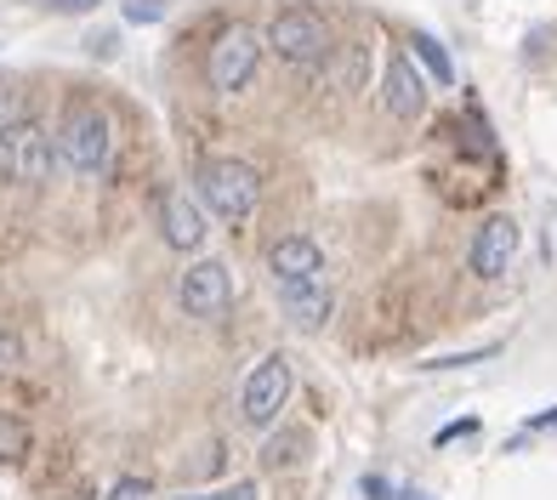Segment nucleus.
Here are the masks:
<instances>
[{
    "instance_id": "nucleus-1",
    "label": "nucleus",
    "mask_w": 557,
    "mask_h": 500,
    "mask_svg": "<svg viewBox=\"0 0 557 500\" xmlns=\"http://www.w3.org/2000/svg\"><path fill=\"white\" fill-rule=\"evenodd\" d=\"M58 148H63V165L81 171V177H97L114 154V132H109V114L97 103H74L58 125Z\"/></svg>"
},
{
    "instance_id": "nucleus-2",
    "label": "nucleus",
    "mask_w": 557,
    "mask_h": 500,
    "mask_svg": "<svg viewBox=\"0 0 557 500\" xmlns=\"http://www.w3.org/2000/svg\"><path fill=\"white\" fill-rule=\"evenodd\" d=\"M268 46L296 68H313L331 58V23H324L319 7H278L268 23Z\"/></svg>"
},
{
    "instance_id": "nucleus-3",
    "label": "nucleus",
    "mask_w": 557,
    "mask_h": 500,
    "mask_svg": "<svg viewBox=\"0 0 557 500\" xmlns=\"http://www.w3.org/2000/svg\"><path fill=\"white\" fill-rule=\"evenodd\" d=\"M199 199L222 216V222H245L262 199V177L245 160H206L199 165Z\"/></svg>"
},
{
    "instance_id": "nucleus-4",
    "label": "nucleus",
    "mask_w": 557,
    "mask_h": 500,
    "mask_svg": "<svg viewBox=\"0 0 557 500\" xmlns=\"http://www.w3.org/2000/svg\"><path fill=\"white\" fill-rule=\"evenodd\" d=\"M58 160H63V148H52V132H46V125H35V120L0 125V177H12V183H46Z\"/></svg>"
},
{
    "instance_id": "nucleus-5",
    "label": "nucleus",
    "mask_w": 557,
    "mask_h": 500,
    "mask_svg": "<svg viewBox=\"0 0 557 500\" xmlns=\"http://www.w3.org/2000/svg\"><path fill=\"white\" fill-rule=\"evenodd\" d=\"M262 63V35L245 29V23H234V29H222L211 40V58H206V80L216 91H245L250 74H257Z\"/></svg>"
},
{
    "instance_id": "nucleus-6",
    "label": "nucleus",
    "mask_w": 557,
    "mask_h": 500,
    "mask_svg": "<svg viewBox=\"0 0 557 500\" xmlns=\"http://www.w3.org/2000/svg\"><path fill=\"white\" fill-rule=\"evenodd\" d=\"M285 398H290V364L273 353V359H262L257 370H250V382L239 392L245 421L250 427H268V421H278V410H285Z\"/></svg>"
},
{
    "instance_id": "nucleus-7",
    "label": "nucleus",
    "mask_w": 557,
    "mask_h": 500,
    "mask_svg": "<svg viewBox=\"0 0 557 500\" xmlns=\"http://www.w3.org/2000/svg\"><path fill=\"white\" fill-rule=\"evenodd\" d=\"M176 302H183V313H194V318H216V313H227V302H234V279H227L222 262H194L183 273V285H176Z\"/></svg>"
},
{
    "instance_id": "nucleus-8",
    "label": "nucleus",
    "mask_w": 557,
    "mask_h": 500,
    "mask_svg": "<svg viewBox=\"0 0 557 500\" xmlns=\"http://www.w3.org/2000/svg\"><path fill=\"white\" fill-rule=\"evenodd\" d=\"M382 103L393 120H421L426 114V80L410 52H393L387 58V74H382Z\"/></svg>"
},
{
    "instance_id": "nucleus-9",
    "label": "nucleus",
    "mask_w": 557,
    "mask_h": 500,
    "mask_svg": "<svg viewBox=\"0 0 557 500\" xmlns=\"http://www.w3.org/2000/svg\"><path fill=\"white\" fill-rule=\"evenodd\" d=\"M518 257V222L512 216H484V228L472 239V273L478 279H500Z\"/></svg>"
},
{
    "instance_id": "nucleus-10",
    "label": "nucleus",
    "mask_w": 557,
    "mask_h": 500,
    "mask_svg": "<svg viewBox=\"0 0 557 500\" xmlns=\"http://www.w3.org/2000/svg\"><path fill=\"white\" fill-rule=\"evenodd\" d=\"M268 273H273V285L324 279V250L308 234H285V239H273V250H268Z\"/></svg>"
},
{
    "instance_id": "nucleus-11",
    "label": "nucleus",
    "mask_w": 557,
    "mask_h": 500,
    "mask_svg": "<svg viewBox=\"0 0 557 500\" xmlns=\"http://www.w3.org/2000/svg\"><path fill=\"white\" fill-rule=\"evenodd\" d=\"M278 308H285V318L296 324V330H324L336 296H331L324 279H296V285H278Z\"/></svg>"
},
{
    "instance_id": "nucleus-12",
    "label": "nucleus",
    "mask_w": 557,
    "mask_h": 500,
    "mask_svg": "<svg viewBox=\"0 0 557 500\" xmlns=\"http://www.w3.org/2000/svg\"><path fill=\"white\" fill-rule=\"evenodd\" d=\"M160 234L171 250H194L199 239H206V216H199V205L188 193H165V205H160Z\"/></svg>"
},
{
    "instance_id": "nucleus-13",
    "label": "nucleus",
    "mask_w": 557,
    "mask_h": 500,
    "mask_svg": "<svg viewBox=\"0 0 557 500\" xmlns=\"http://www.w3.org/2000/svg\"><path fill=\"white\" fill-rule=\"evenodd\" d=\"M410 52H416V63L426 74H433V86H455V63H449V52L433 35H410Z\"/></svg>"
},
{
    "instance_id": "nucleus-14",
    "label": "nucleus",
    "mask_w": 557,
    "mask_h": 500,
    "mask_svg": "<svg viewBox=\"0 0 557 500\" xmlns=\"http://www.w3.org/2000/svg\"><path fill=\"white\" fill-rule=\"evenodd\" d=\"M23 455H29V427H23L17 415H7V410H0V461H7V466H17Z\"/></svg>"
},
{
    "instance_id": "nucleus-15",
    "label": "nucleus",
    "mask_w": 557,
    "mask_h": 500,
    "mask_svg": "<svg viewBox=\"0 0 557 500\" xmlns=\"http://www.w3.org/2000/svg\"><path fill=\"white\" fill-rule=\"evenodd\" d=\"M183 500H257V484H227V489H206V495H183Z\"/></svg>"
},
{
    "instance_id": "nucleus-16",
    "label": "nucleus",
    "mask_w": 557,
    "mask_h": 500,
    "mask_svg": "<svg viewBox=\"0 0 557 500\" xmlns=\"http://www.w3.org/2000/svg\"><path fill=\"white\" fill-rule=\"evenodd\" d=\"M148 495H154V484H148V478H120L109 489V500H148Z\"/></svg>"
},
{
    "instance_id": "nucleus-17",
    "label": "nucleus",
    "mask_w": 557,
    "mask_h": 500,
    "mask_svg": "<svg viewBox=\"0 0 557 500\" xmlns=\"http://www.w3.org/2000/svg\"><path fill=\"white\" fill-rule=\"evenodd\" d=\"M125 17H132V23H154V17H165V0H125Z\"/></svg>"
},
{
    "instance_id": "nucleus-18",
    "label": "nucleus",
    "mask_w": 557,
    "mask_h": 500,
    "mask_svg": "<svg viewBox=\"0 0 557 500\" xmlns=\"http://www.w3.org/2000/svg\"><path fill=\"white\" fill-rule=\"evenodd\" d=\"M296 443H301V438H273V443L262 449V461H268V466H278V461H296Z\"/></svg>"
},
{
    "instance_id": "nucleus-19",
    "label": "nucleus",
    "mask_w": 557,
    "mask_h": 500,
    "mask_svg": "<svg viewBox=\"0 0 557 500\" xmlns=\"http://www.w3.org/2000/svg\"><path fill=\"white\" fill-rule=\"evenodd\" d=\"M17 359H23V341L12 330H0V364H17Z\"/></svg>"
},
{
    "instance_id": "nucleus-20",
    "label": "nucleus",
    "mask_w": 557,
    "mask_h": 500,
    "mask_svg": "<svg viewBox=\"0 0 557 500\" xmlns=\"http://www.w3.org/2000/svg\"><path fill=\"white\" fill-rule=\"evenodd\" d=\"M467 433H478V421L467 415V421H449V427L438 433V443H455V438H467Z\"/></svg>"
},
{
    "instance_id": "nucleus-21",
    "label": "nucleus",
    "mask_w": 557,
    "mask_h": 500,
    "mask_svg": "<svg viewBox=\"0 0 557 500\" xmlns=\"http://www.w3.org/2000/svg\"><path fill=\"white\" fill-rule=\"evenodd\" d=\"M40 7H46V12H91L97 0H40Z\"/></svg>"
},
{
    "instance_id": "nucleus-22",
    "label": "nucleus",
    "mask_w": 557,
    "mask_h": 500,
    "mask_svg": "<svg viewBox=\"0 0 557 500\" xmlns=\"http://www.w3.org/2000/svg\"><path fill=\"white\" fill-rule=\"evenodd\" d=\"M364 500H393L387 478H375V472H370V478H364Z\"/></svg>"
},
{
    "instance_id": "nucleus-23",
    "label": "nucleus",
    "mask_w": 557,
    "mask_h": 500,
    "mask_svg": "<svg viewBox=\"0 0 557 500\" xmlns=\"http://www.w3.org/2000/svg\"><path fill=\"white\" fill-rule=\"evenodd\" d=\"M557 427V410H541V415H529V433H552Z\"/></svg>"
},
{
    "instance_id": "nucleus-24",
    "label": "nucleus",
    "mask_w": 557,
    "mask_h": 500,
    "mask_svg": "<svg viewBox=\"0 0 557 500\" xmlns=\"http://www.w3.org/2000/svg\"><path fill=\"white\" fill-rule=\"evenodd\" d=\"M12 120H17V114H12V91L0 86V125H12Z\"/></svg>"
},
{
    "instance_id": "nucleus-25",
    "label": "nucleus",
    "mask_w": 557,
    "mask_h": 500,
    "mask_svg": "<svg viewBox=\"0 0 557 500\" xmlns=\"http://www.w3.org/2000/svg\"><path fill=\"white\" fill-rule=\"evenodd\" d=\"M398 500H433V495H421V489H404Z\"/></svg>"
}]
</instances>
